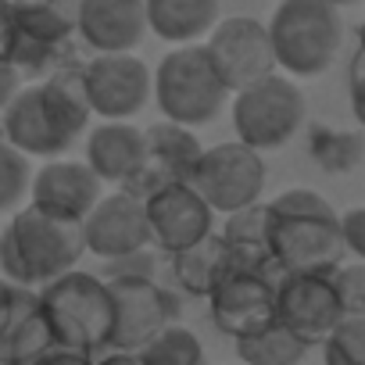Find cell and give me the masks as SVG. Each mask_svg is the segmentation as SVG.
Returning a JSON list of instances; mask_svg holds the SVG:
<instances>
[{"mask_svg":"<svg viewBox=\"0 0 365 365\" xmlns=\"http://www.w3.org/2000/svg\"><path fill=\"white\" fill-rule=\"evenodd\" d=\"M115 276H125V279H158V255L147 247V251L125 255L118 262H108L104 279H115Z\"/></svg>","mask_w":365,"mask_h":365,"instance_id":"4dcf8cb0","label":"cell"},{"mask_svg":"<svg viewBox=\"0 0 365 365\" xmlns=\"http://www.w3.org/2000/svg\"><path fill=\"white\" fill-rule=\"evenodd\" d=\"M143 212L150 244H158L165 255H179L215 233V212L197 197L190 182H161L143 197Z\"/></svg>","mask_w":365,"mask_h":365,"instance_id":"7c38bea8","label":"cell"},{"mask_svg":"<svg viewBox=\"0 0 365 365\" xmlns=\"http://www.w3.org/2000/svg\"><path fill=\"white\" fill-rule=\"evenodd\" d=\"M22 86H26V83H22V72H19L8 58H0V115H4V108L19 97Z\"/></svg>","mask_w":365,"mask_h":365,"instance_id":"d6a6232c","label":"cell"},{"mask_svg":"<svg viewBox=\"0 0 365 365\" xmlns=\"http://www.w3.org/2000/svg\"><path fill=\"white\" fill-rule=\"evenodd\" d=\"M51 347H54V336H51V329H47V322L36 308L4 344H0V365H33Z\"/></svg>","mask_w":365,"mask_h":365,"instance_id":"484cf974","label":"cell"},{"mask_svg":"<svg viewBox=\"0 0 365 365\" xmlns=\"http://www.w3.org/2000/svg\"><path fill=\"white\" fill-rule=\"evenodd\" d=\"M308 104L294 79L269 76L240 93H233V129L237 140L251 150H279L304 125Z\"/></svg>","mask_w":365,"mask_h":365,"instance_id":"8992f818","label":"cell"},{"mask_svg":"<svg viewBox=\"0 0 365 365\" xmlns=\"http://www.w3.org/2000/svg\"><path fill=\"white\" fill-rule=\"evenodd\" d=\"M351 111H354V118H358V125L365 129V108H351Z\"/></svg>","mask_w":365,"mask_h":365,"instance_id":"f35d334b","label":"cell"},{"mask_svg":"<svg viewBox=\"0 0 365 365\" xmlns=\"http://www.w3.org/2000/svg\"><path fill=\"white\" fill-rule=\"evenodd\" d=\"M104 283L111 290V308H115L111 340H108L111 351H133V354L143 351L179 312L175 297L158 279L115 276V279H104Z\"/></svg>","mask_w":365,"mask_h":365,"instance_id":"30bf717a","label":"cell"},{"mask_svg":"<svg viewBox=\"0 0 365 365\" xmlns=\"http://www.w3.org/2000/svg\"><path fill=\"white\" fill-rule=\"evenodd\" d=\"M212 322L219 333L240 340L276 322V279L262 272L226 269L219 287L208 294Z\"/></svg>","mask_w":365,"mask_h":365,"instance_id":"5bb4252c","label":"cell"},{"mask_svg":"<svg viewBox=\"0 0 365 365\" xmlns=\"http://www.w3.org/2000/svg\"><path fill=\"white\" fill-rule=\"evenodd\" d=\"M143 365H208L205 361V344L197 340L194 329L168 322L143 351H136Z\"/></svg>","mask_w":365,"mask_h":365,"instance_id":"cb8c5ba5","label":"cell"},{"mask_svg":"<svg viewBox=\"0 0 365 365\" xmlns=\"http://www.w3.org/2000/svg\"><path fill=\"white\" fill-rule=\"evenodd\" d=\"M104 197V182L86 168V161H43L33 172V187H29V208L61 219V222H83L93 205Z\"/></svg>","mask_w":365,"mask_h":365,"instance_id":"9a60e30c","label":"cell"},{"mask_svg":"<svg viewBox=\"0 0 365 365\" xmlns=\"http://www.w3.org/2000/svg\"><path fill=\"white\" fill-rule=\"evenodd\" d=\"M83 255V226L51 219L36 208H19L0 233V272L8 283L29 290L72 272Z\"/></svg>","mask_w":365,"mask_h":365,"instance_id":"7a4b0ae2","label":"cell"},{"mask_svg":"<svg viewBox=\"0 0 365 365\" xmlns=\"http://www.w3.org/2000/svg\"><path fill=\"white\" fill-rule=\"evenodd\" d=\"M143 150H147L143 172L125 187L140 201L150 190H158L161 182H190V175H194V168H197V161L205 154V147L194 136V129L165 122V118L143 129Z\"/></svg>","mask_w":365,"mask_h":365,"instance_id":"2e32d148","label":"cell"},{"mask_svg":"<svg viewBox=\"0 0 365 365\" xmlns=\"http://www.w3.org/2000/svg\"><path fill=\"white\" fill-rule=\"evenodd\" d=\"M147 33L165 43L190 47L219 26V0H143Z\"/></svg>","mask_w":365,"mask_h":365,"instance_id":"44dd1931","label":"cell"},{"mask_svg":"<svg viewBox=\"0 0 365 365\" xmlns=\"http://www.w3.org/2000/svg\"><path fill=\"white\" fill-rule=\"evenodd\" d=\"M40 315L54 336V347L93 354L111 340V290L104 276L72 269L54 283L40 287Z\"/></svg>","mask_w":365,"mask_h":365,"instance_id":"3957f363","label":"cell"},{"mask_svg":"<svg viewBox=\"0 0 365 365\" xmlns=\"http://www.w3.org/2000/svg\"><path fill=\"white\" fill-rule=\"evenodd\" d=\"M90 111L104 122H129L150 101V68L136 54H97L83 65Z\"/></svg>","mask_w":365,"mask_h":365,"instance_id":"8fae6325","label":"cell"},{"mask_svg":"<svg viewBox=\"0 0 365 365\" xmlns=\"http://www.w3.org/2000/svg\"><path fill=\"white\" fill-rule=\"evenodd\" d=\"M33 365H93V354L83 351H68V347H51L43 358H36Z\"/></svg>","mask_w":365,"mask_h":365,"instance_id":"d590c367","label":"cell"},{"mask_svg":"<svg viewBox=\"0 0 365 365\" xmlns=\"http://www.w3.org/2000/svg\"><path fill=\"white\" fill-rule=\"evenodd\" d=\"M76 36L97 54H133L147 36L143 0H79Z\"/></svg>","mask_w":365,"mask_h":365,"instance_id":"e0dca14e","label":"cell"},{"mask_svg":"<svg viewBox=\"0 0 365 365\" xmlns=\"http://www.w3.org/2000/svg\"><path fill=\"white\" fill-rule=\"evenodd\" d=\"M190 187L197 190V197L219 212V215H233L240 208H251L262 201L265 194V161L258 150L244 147L240 140H226L215 147H205Z\"/></svg>","mask_w":365,"mask_h":365,"instance_id":"52a82bcc","label":"cell"},{"mask_svg":"<svg viewBox=\"0 0 365 365\" xmlns=\"http://www.w3.org/2000/svg\"><path fill=\"white\" fill-rule=\"evenodd\" d=\"M150 97L158 101L165 122L197 129L222 115L230 90L219 83L205 47L190 43L168 51L158 61V68L150 72Z\"/></svg>","mask_w":365,"mask_h":365,"instance_id":"5b68a950","label":"cell"},{"mask_svg":"<svg viewBox=\"0 0 365 365\" xmlns=\"http://www.w3.org/2000/svg\"><path fill=\"white\" fill-rule=\"evenodd\" d=\"M147 150H143V129L129 122H101L86 136V168L104 182V187L125 190L143 172Z\"/></svg>","mask_w":365,"mask_h":365,"instance_id":"ac0fdd59","label":"cell"},{"mask_svg":"<svg viewBox=\"0 0 365 365\" xmlns=\"http://www.w3.org/2000/svg\"><path fill=\"white\" fill-rule=\"evenodd\" d=\"M340 240H344V255L365 262V208H351L340 215Z\"/></svg>","mask_w":365,"mask_h":365,"instance_id":"1f68e13d","label":"cell"},{"mask_svg":"<svg viewBox=\"0 0 365 365\" xmlns=\"http://www.w3.org/2000/svg\"><path fill=\"white\" fill-rule=\"evenodd\" d=\"M33 161L15 150L8 140H0V215L4 212H19L29 197L33 187Z\"/></svg>","mask_w":365,"mask_h":365,"instance_id":"d4e9b609","label":"cell"},{"mask_svg":"<svg viewBox=\"0 0 365 365\" xmlns=\"http://www.w3.org/2000/svg\"><path fill=\"white\" fill-rule=\"evenodd\" d=\"M265 29L276 68L297 79L322 76L344 43V19L326 0H279Z\"/></svg>","mask_w":365,"mask_h":365,"instance_id":"277c9868","label":"cell"},{"mask_svg":"<svg viewBox=\"0 0 365 365\" xmlns=\"http://www.w3.org/2000/svg\"><path fill=\"white\" fill-rule=\"evenodd\" d=\"M36 90H40V108H43L51 129L72 147L93 118L90 101H86V83H83V65L65 61L43 83H36Z\"/></svg>","mask_w":365,"mask_h":365,"instance_id":"d6986e66","label":"cell"},{"mask_svg":"<svg viewBox=\"0 0 365 365\" xmlns=\"http://www.w3.org/2000/svg\"><path fill=\"white\" fill-rule=\"evenodd\" d=\"M8 43H11V22L0 11V58H8Z\"/></svg>","mask_w":365,"mask_h":365,"instance_id":"74e56055","label":"cell"},{"mask_svg":"<svg viewBox=\"0 0 365 365\" xmlns=\"http://www.w3.org/2000/svg\"><path fill=\"white\" fill-rule=\"evenodd\" d=\"M61 4V0H0V11L8 15V22H19V19H29V15H40L47 8Z\"/></svg>","mask_w":365,"mask_h":365,"instance_id":"836d02e7","label":"cell"},{"mask_svg":"<svg viewBox=\"0 0 365 365\" xmlns=\"http://www.w3.org/2000/svg\"><path fill=\"white\" fill-rule=\"evenodd\" d=\"M312 154L322 161L326 172H347L361 158V140L354 133H319Z\"/></svg>","mask_w":365,"mask_h":365,"instance_id":"f1b7e54d","label":"cell"},{"mask_svg":"<svg viewBox=\"0 0 365 365\" xmlns=\"http://www.w3.org/2000/svg\"><path fill=\"white\" fill-rule=\"evenodd\" d=\"M347 90H351V108H365V51H361V47H358V54L351 58Z\"/></svg>","mask_w":365,"mask_h":365,"instance_id":"e575fe53","label":"cell"},{"mask_svg":"<svg viewBox=\"0 0 365 365\" xmlns=\"http://www.w3.org/2000/svg\"><path fill=\"white\" fill-rule=\"evenodd\" d=\"M326 365H365V315H344L322 340Z\"/></svg>","mask_w":365,"mask_h":365,"instance_id":"4316f807","label":"cell"},{"mask_svg":"<svg viewBox=\"0 0 365 365\" xmlns=\"http://www.w3.org/2000/svg\"><path fill=\"white\" fill-rule=\"evenodd\" d=\"M333 283H336L344 315H365V262L333 269Z\"/></svg>","mask_w":365,"mask_h":365,"instance_id":"f546056e","label":"cell"},{"mask_svg":"<svg viewBox=\"0 0 365 365\" xmlns=\"http://www.w3.org/2000/svg\"><path fill=\"white\" fill-rule=\"evenodd\" d=\"M340 319L344 304L333 272H287L276 279V322L308 347L322 344Z\"/></svg>","mask_w":365,"mask_h":365,"instance_id":"9c48e42d","label":"cell"},{"mask_svg":"<svg viewBox=\"0 0 365 365\" xmlns=\"http://www.w3.org/2000/svg\"><path fill=\"white\" fill-rule=\"evenodd\" d=\"M93 365H143V361L133 351H108L104 358H93Z\"/></svg>","mask_w":365,"mask_h":365,"instance_id":"8d00e7d4","label":"cell"},{"mask_svg":"<svg viewBox=\"0 0 365 365\" xmlns=\"http://www.w3.org/2000/svg\"><path fill=\"white\" fill-rule=\"evenodd\" d=\"M79 226H83L86 255H93L101 262H118L125 255L150 247V226H147L143 201L129 190L104 194Z\"/></svg>","mask_w":365,"mask_h":365,"instance_id":"4fadbf2b","label":"cell"},{"mask_svg":"<svg viewBox=\"0 0 365 365\" xmlns=\"http://www.w3.org/2000/svg\"><path fill=\"white\" fill-rule=\"evenodd\" d=\"M304 354H308V344L297 340L279 322L237 340V358L244 365H301Z\"/></svg>","mask_w":365,"mask_h":365,"instance_id":"603a6c76","label":"cell"},{"mask_svg":"<svg viewBox=\"0 0 365 365\" xmlns=\"http://www.w3.org/2000/svg\"><path fill=\"white\" fill-rule=\"evenodd\" d=\"M40 308V294L19 283H0V344H4L33 312Z\"/></svg>","mask_w":365,"mask_h":365,"instance_id":"83f0119b","label":"cell"},{"mask_svg":"<svg viewBox=\"0 0 365 365\" xmlns=\"http://www.w3.org/2000/svg\"><path fill=\"white\" fill-rule=\"evenodd\" d=\"M226 269H230V251H226V244H222L219 233L197 240L194 247L179 251V255H172V276H175V283L187 290V294H197V297H208L219 287V279L226 276Z\"/></svg>","mask_w":365,"mask_h":365,"instance_id":"7402d4cb","label":"cell"},{"mask_svg":"<svg viewBox=\"0 0 365 365\" xmlns=\"http://www.w3.org/2000/svg\"><path fill=\"white\" fill-rule=\"evenodd\" d=\"M358 36H361V51H365V22H361V33Z\"/></svg>","mask_w":365,"mask_h":365,"instance_id":"60d3db41","label":"cell"},{"mask_svg":"<svg viewBox=\"0 0 365 365\" xmlns=\"http://www.w3.org/2000/svg\"><path fill=\"white\" fill-rule=\"evenodd\" d=\"M269 255L287 272H333L344 258L336 208L308 187H290L269 201Z\"/></svg>","mask_w":365,"mask_h":365,"instance_id":"6da1fadb","label":"cell"},{"mask_svg":"<svg viewBox=\"0 0 365 365\" xmlns=\"http://www.w3.org/2000/svg\"><path fill=\"white\" fill-rule=\"evenodd\" d=\"M4 140L22 150L26 158H43V161H54L68 150V143L51 129L43 108H40V90L36 83L33 86H22L19 97L4 108Z\"/></svg>","mask_w":365,"mask_h":365,"instance_id":"ffe728a7","label":"cell"},{"mask_svg":"<svg viewBox=\"0 0 365 365\" xmlns=\"http://www.w3.org/2000/svg\"><path fill=\"white\" fill-rule=\"evenodd\" d=\"M201 47H205L219 83L230 93H240V90L276 76V58H272L269 29L258 19H247V15L222 19L208 33V40Z\"/></svg>","mask_w":365,"mask_h":365,"instance_id":"ba28073f","label":"cell"},{"mask_svg":"<svg viewBox=\"0 0 365 365\" xmlns=\"http://www.w3.org/2000/svg\"><path fill=\"white\" fill-rule=\"evenodd\" d=\"M326 4H333V8H340V4H351V0H326Z\"/></svg>","mask_w":365,"mask_h":365,"instance_id":"ab89813d","label":"cell"}]
</instances>
